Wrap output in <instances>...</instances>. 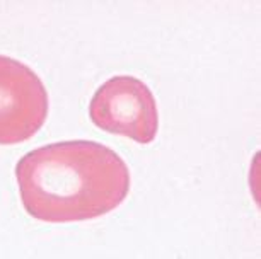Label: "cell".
I'll return each instance as SVG.
<instances>
[{
	"label": "cell",
	"instance_id": "1",
	"mask_svg": "<svg viewBox=\"0 0 261 259\" xmlns=\"http://www.w3.org/2000/svg\"><path fill=\"white\" fill-rule=\"evenodd\" d=\"M24 210L41 222L92 220L120 207L130 193V170L110 147L89 140L43 145L16 165Z\"/></svg>",
	"mask_w": 261,
	"mask_h": 259
},
{
	"label": "cell",
	"instance_id": "3",
	"mask_svg": "<svg viewBox=\"0 0 261 259\" xmlns=\"http://www.w3.org/2000/svg\"><path fill=\"white\" fill-rule=\"evenodd\" d=\"M48 92L28 65L0 55V145L31 138L48 116Z\"/></svg>",
	"mask_w": 261,
	"mask_h": 259
},
{
	"label": "cell",
	"instance_id": "2",
	"mask_svg": "<svg viewBox=\"0 0 261 259\" xmlns=\"http://www.w3.org/2000/svg\"><path fill=\"white\" fill-rule=\"evenodd\" d=\"M89 116L97 128L139 143L154 141L159 128L154 94L149 85L130 75L106 80L92 96Z\"/></svg>",
	"mask_w": 261,
	"mask_h": 259
}]
</instances>
